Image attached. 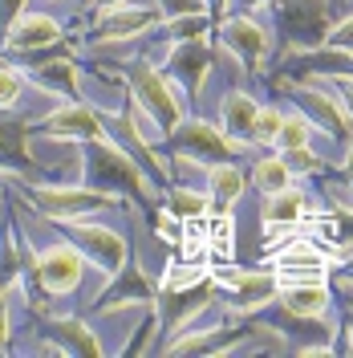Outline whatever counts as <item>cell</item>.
Returning <instances> with one entry per match:
<instances>
[{
	"mask_svg": "<svg viewBox=\"0 0 353 358\" xmlns=\"http://www.w3.org/2000/svg\"><path fill=\"white\" fill-rule=\"evenodd\" d=\"M82 163H86V176L93 187H102L110 196H134L147 216H155V187L147 179V167L126 147H118L110 134L82 143Z\"/></svg>",
	"mask_w": 353,
	"mask_h": 358,
	"instance_id": "6da1fadb",
	"label": "cell"
},
{
	"mask_svg": "<svg viewBox=\"0 0 353 358\" xmlns=\"http://www.w3.org/2000/svg\"><path fill=\"white\" fill-rule=\"evenodd\" d=\"M272 17L285 33V53H305L325 45L337 0H268Z\"/></svg>",
	"mask_w": 353,
	"mask_h": 358,
	"instance_id": "7a4b0ae2",
	"label": "cell"
},
{
	"mask_svg": "<svg viewBox=\"0 0 353 358\" xmlns=\"http://www.w3.org/2000/svg\"><path fill=\"white\" fill-rule=\"evenodd\" d=\"M126 94L138 102V110L151 114V122L158 127V134H171L183 122V102L171 90V82L163 78V69H155L151 62H134L126 66Z\"/></svg>",
	"mask_w": 353,
	"mask_h": 358,
	"instance_id": "3957f363",
	"label": "cell"
},
{
	"mask_svg": "<svg viewBox=\"0 0 353 358\" xmlns=\"http://www.w3.org/2000/svg\"><path fill=\"white\" fill-rule=\"evenodd\" d=\"M167 138V147L175 151L179 159H187V163H199V167H211V163H227L232 155H240L248 143L240 138H232V134H223L216 122H207V118H183L171 134H163Z\"/></svg>",
	"mask_w": 353,
	"mask_h": 358,
	"instance_id": "277c9868",
	"label": "cell"
},
{
	"mask_svg": "<svg viewBox=\"0 0 353 358\" xmlns=\"http://www.w3.org/2000/svg\"><path fill=\"white\" fill-rule=\"evenodd\" d=\"M61 224V232H66V241L82 257H86V265L102 268L106 277H110L114 268L126 265V257H130V245H126V236L122 232H114V228H106V224H89L86 216H66Z\"/></svg>",
	"mask_w": 353,
	"mask_h": 358,
	"instance_id": "5b68a950",
	"label": "cell"
},
{
	"mask_svg": "<svg viewBox=\"0 0 353 358\" xmlns=\"http://www.w3.org/2000/svg\"><path fill=\"white\" fill-rule=\"evenodd\" d=\"M29 192V203L49 216V220H66V216H93V212H102V208H110L114 196L110 192H102V187H66V183H29L24 187Z\"/></svg>",
	"mask_w": 353,
	"mask_h": 358,
	"instance_id": "8992f818",
	"label": "cell"
},
{
	"mask_svg": "<svg viewBox=\"0 0 353 358\" xmlns=\"http://www.w3.org/2000/svg\"><path fill=\"white\" fill-rule=\"evenodd\" d=\"M216 285L223 289V306L232 313H256L276 301L280 281H276V268H227L216 277Z\"/></svg>",
	"mask_w": 353,
	"mask_h": 358,
	"instance_id": "52a82bcc",
	"label": "cell"
},
{
	"mask_svg": "<svg viewBox=\"0 0 353 358\" xmlns=\"http://www.w3.org/2000/svg\"><path fill=\"white\" fill-rule=\"evenodd\" d=\"M163 29L158 4H110V8H93L89 37L93 41H134Z\"/></svg>",
	"mask_w": 353,
	"mask_h": 358,
	"instance_id": "ba28073f",
	"label": "cell"
},
{
	"mask_svg": "<svg viewBox=\"0 0 353 358\" xmlns=\"http://www.w3.org/2000/svg\"><path fill=\"white\" fill-rule=\"evenodd\" d=\"M82 273H86V257L69 245V241H53L33 261V277H37V285H41L45 297H69V293H77Z\"/></svg>",
	"mask_w": 353,
	"mask_h": 358,
	"instance_id": "9c48e42d",
	"label": "cell"
},
{
	"mask_svg": "<svg viewBox=\"0 0 353 358\" xmlns=\"http://www.w3.org/2000/svg\"><path fill=\"white\" fill-rule=\"evenodd\" d=\"M126 306H155V281L147 277V268L134 265L126 257V265L114 268L106 289H98V297L89 301V313H114Z\"/></svg>",
	"mask_w": 353,
	"mask_h": 358,
	"instance_id": "30bf717a",
	"label": "cell"
},
{
	"mask_svg": "<svg viewBox=\"0 0 353 358\" xmlns=\"http://www.w3.org/2000/svg\"><path fill=\"white\" fill-rule=\"evenodd\" d=\"M216 37H220V45L227 49V53H236L243 62V69L248 73H260L268 62V29L252 13H236V17H223L220 24H216Z\"/></svg>",
	"mask_w": 353,
	"mask_h": 358,
	"instance_id": "8fae6325",
	"label": "cell"
},
{
	"mask_svg": "<svg viewBox=\"0 0 353 358\" xmlns=\"http://www.w3.org/2000/svg\"><path fill=\"white\" fill-rule=\"evenodd\" d=\"M33 131L49 134V138H57V143H89V138H102L106 127H102V114L86 106V102H73L69 98L66 106H57V110H49L45 118L33 122Z\"/></svg>",
	"mask_w": 353,
	"mask_h": 358,
	"instance_id": "7c38bea8",
	"label": "cell"
},
{
	"mask_svg": "<svg viewBox=\"0 0 353 358\" xmlns=\"http://www.w3.org/2000/svg\"><path fill=\"white\" fill-rule=\"evenodd\" d=\"M211 62H216V53H211L207 37H191V41H175L171 45V53H167L163 69H167V78H171L183 94H199V90L207 86Z\"/></svg>",
	"mask_w": 353,
	"mask_h": 358,
	"instance_id": "4fadbf2b",
	"label": "cell"
},
{
	"mask_svg": "<svg viewBox=\"0 0 353 358\" xmlns=\"http://www.w3.org/2000/svg\"><path fill=\"white\" fill-rule=\"evenodd\" d=\"M33 118L13 110H0V171H13V176H33L37 171V155H33Z\"/></svg>",
	"mask_w": 353,
	"mask_h": 358,
	"instance_id": "5bb4252c",
	"label": "cell"
},
{
	"mask_svg": "<svg viewBox=\"0 0 353 358\" xmlns=\"http://www.w3.org/2000/svg\"><path fill=\"white\" fill-rule=\"evenodd\" d=\"M61 37H66V29L53 21L49 13H21L17 21L8 24V33H4V49L8 53H33V49L61 41Z\"/></svg>",
	"mask_w": 353,
	"mask_h": 358,
	"instance_id": "9a60e30c",
	"label": "cell"
},
{
	"mask_svg": "<svg viewBox=\"0 0 353 358\" xmlns=\"http://www.w3.org/2000/svg\"><path fill=\"white\" fill-rule=\"evenodd\" d=\"M41 334L49 338L53 350H66V355H86L98 358L102 355V342L89 330L82 317H41Z\"/></svg>",
	"mask_w": 353,
	"mask_h": 358,
	"instance_id": "2e32d148",
	"label": "cell"
},
{
	"mask_svg": "<svg viewBox=\"0 0 353 358\" xmlns=\"http://www.w3.org/2000/svg\"><path fill=\"white\" fill-rule=\"evenodd\" d=\"M252 334V326H211V330H191L187 338H171L163 350H171V355H223V350H236V342Z\"/></svg>",
	"mask_w": 353,
	"mask_h": 358,
	"instance_id": "e0dca14e",
	"label": "cell"
},
{
	"mask_svg": "<svg viewBox=\"0 0 353 358\" xmlns=\"http://www.w3.org/2000/svg\"><path fill=\"white\" fill-rule=\"evenodd\" d=\"M276 301H280V310L288 317H309V322H317L321 313L329 310V285L325 281H292V285H280Z\"/></svg>",
	"mask_w": 353,
	"mask_h": 358,
	"instance_id": "ac0fdd59",
	"label": "cell"
},
{
	"mask_svg": "<svg viewBox=\"0 0 353 358\" xmlns=\"http://www.w3.org/2000/svg\"><path fill=\"white\" fill-rule=\"evenodd\" d=\"M243 192H248V176H243L232 159L207 167V200H211V212L216 216H223L227 208H236L243 200Z\"/></svg>",
	"mask_w": 353,
	"mask_h": 358,
	"instance_id": "d6986e66",
	"label": "cell"
},
{
	"mask_svg": "<svg viewBox=\"0 0 353 358\" xmlns=\"http://www.w3.org/2000/svg\"><path fill=\"white\" fill-rule=\"evenodd\" d=\"M256 110H260V102H256L252 94H243V90H223V98H220V131L232 134V138H240V143H248Z\"/></svg>",
	"mask_w": 353,
	"mask_h": 358,
	"instance_id": "ffe728a7",
	"label": "cell"
},
{
	"mask_svg": "<svg viewBox=\"0 0 353 358\" xmlns=\"http://www.w3.org/2000/svg\"><path fill=\"white\" fill-rule=\"evenodd\" d=\"M305 212H309V196L305 192H276V196H268L264 208H260V224H276V228H296V224L305 220Z\"/></svg>",
	"mask_w": 353,
	"mask_h": 358,
	"instance_id": "44dd1931",
	"label": "cell"
},
{
	"mask_svg": "<svg viewBox=\"0 0 353 358\" xmlns=\"http://www.w3.org/2000/svg\"><path fill=\"white\" fill-rule=\"evenodd\" d=\"M33 73V82L45 86L49 94H61V98H73V102H82V86H77V66L69 62V57H53V62H45V66L29 69Z\"/></svg>",
	"mask_w": 353,
	"mask_h": 358,
	"instance_id": "7402d4cb",
	"label": "cell"
},
{
	"mask_svg": "<svg viewBox=\"0 0 353 358\" xmlns=\"http://www.w3.org/2000/svg\"><path fill=\"white\" fill-rule=\"evenodd\" d=\"M252 187L260 192V196H276V192H285L292 187V167L285 163V155H268L260 163H252Z\"/></svg>",
	"mask_w": 353,
	"mask_h": 358,
	"instance_id": "603a6c76",
	"label": "cell"
},
{
	"mask_svg": "<svg viewBox=\"0 0 353 358\" xmlns=\"http://www.w3.org/2000/svg\"><path fill=\"white\" fill-rule=\"evenodd\" d=\"M167 212H171V216H179V220H199V216H207V212H211L207 187H179V183H171Z\"/></svg>",
	"mask_w": 353,
	"mask_h": 358,
	"instance_id": "cb8c5ba5",
	"label": "cell"
},
{
	"mask_svg": "<svg viewBox=\"0 0 353 358\" xmlns=\"http://www.w3.org/2000/svg\"><path fill=\"white\" fill-rule=\"evenodd\" d=\"M313 134H317V127H313L309 118L301 110H285V122H280V131H276V151H296V147H309L313 143Z\"/></svg>",
	"mask_w": 353,
	"mask_h": 358,
	"instance_id": "d4e9b609",
	"label": "cell"
},
{
	"mask_svg": "<svg viewBox=\"0 0 353 358\" xmlns=\"http://www.w3.org/2000/svg\"><path fill=\"white\" fill-rule=\"evenodd\" d=\"M163 33H167L171 41L211 37V33H216V21H211V13H187V17H167V21H163Z\"/></svg>",
	"mask_w": 353,
	"mask_h": 358,
	"instance_id": "484cf974",
	"label": "cell"
},
{
	"mask_svg": "<svg viewBox=\"0 0 353 358\" xmlns=\"http://www.w3.org/2000/svg\"><path fill=\"white\" fill-rule=\"evenodd\" d=\"M280 122H285V110H280V106H260L256 118H252V134H248V143L272 147V143H276V131H280Z\"/></svg>",
	"mask_w": 353,
	"mask_h": 358,
	"instance_id": "4316f807",
	"label": "cell"
},
{
	"mask_svg": "<svg viewBox=\"0 0 353 358\" xmlns=\"http://www.w3.org/2000/svg\"><path fill=\"white\" fill-rule=\"evenodd\" d=\"M24 82L29 78L21 73V66H13V62L0 66V110H13L17 106V98L24 94Z\"/></svg>",
	"mask_w": 353,
	"mask_h": 358,
	"instance_id": "83f0119b",
	"label": "cell"
},
{
	"mask_svg": "<svg viewBox=\"0 0 353 358\" xmlns=\"http://www.w3.org/2000/svg\"><path fill=\"white\" fill-rule=\"evenodd\" d=\"M325 45H329V49H341V53H353V13L329 24V33H325Z\"/></svg>",
	"mask_w": 353,
	"mask_h": 358,
	"instance_id": "f1b7e54d",
	"label": "cell"
},
{
	"mask_svg": "<svg viewBox=\"0 0 353 358\" xmlns=\"http://www.w3.org/2000/svg\"><path fill=\"white\" fill-rule=\"evenodd\" d=\"M163 21L167 17H187V13H207V0H158Z\"/></svg>",
	"mask_w": 353,
	"mask_h": 358,
	"instance_id": "f546056e",
	"label": "cell"
},
{
	"mask_svg": "<svg viewBox=\"0 0 353 358\" xmlns=\"http://www.w3.org/2000/svg\"><path fill=\"white\" fill-rule=\"evenodd\" d=\"M280 155H285V163L292 167V171H305V176H309V171H317V167H325V163L313 155L309 147H296V151H280Z\"/></svg>",
	"mask_w": 353,
	"mask_h": 358,
	"instance_id": "4dcf8cb0",
	"label": "cell"
},
{
	"mask_svg": "<svg viewBox=\"0 0 353 358\" xmlns=\"http://www.w3.org/2000/svg\"><path fill=\"white\" fill-rule=\"evenodd\" d=\"M21 13H29V0H0V37L8 33V24L17 21Z\"/></svg>",
	"mask_w": 353,
	"mask_h": 358,
	"instance_id": "1f68e13d",
	"label": "cell"
},
{
	"mask_svg": "<svg viewBox=\"0 0 353 358\" xmlns=\"http://www.w3.org/2000/svg\"><path fill=\"white\" fill-rule=\"evenodd\" d=\"M337 94H341V102H345V110L353 114V73H333V78H325Z\"/></svg>",
	"mask_w": 353,
	"mask_h": 358,
	"instance_id": "d6a6232c",
	"label": "cell"
},
{
	"mask_svg": "<svg viewBox=\"0 0 353 358\" xmlns=\"http://www.w3.org/2000/svg\"><path fill=\"white\" fill-rule=\"evenodd\" d=\"M8 330H13V326H8V301L0 297V355L8 350Z\"/></svg>",
	"mask_w": 353,
	"mask_h": 358,
	"instance_id": "836d02e7",
	"label": "cell"
},
{
	"mask_svg": "<svg viewBox=\"0 0 353 358\" xmlns=\"http://www.w3.org/2000/svg\"><path fill=\"white\" fill-rule=\"evenodd\" d=\"M207 13H211V21L220 24L227 17V0H207Z\"/></svg>",
	"mask_w": 353,
	"mask_h": 358,
	"instance_id": "e575fe53",
	"label": "cell"
},
{
	"mask_svg": "<svg viewBox=\"0 0 353 358\" xmlns=\"http://www.w3.org/2000/svg\"><path fill=\"white\" fill-rule=\"evenodd\" d=\"M345 171H350V179H353V143L345 147Z\"/></svg>",
	"mask_w": 353,
	"mask_h": 358,
	"instance_id": "d590c367",
	"label": "cell"
},
{
	"mask_svg": "<svg viewBox=\"0 0 353 358\" xmlns=\"http://www.w3.org/2000/svg\"><path fill=\"white\" fill-rule=\"evenodd\" d=\"M93 8H110V4H122V0H89Z\"/></svg>",
	"mask_w": 353,
	"mask_h": 358,
	"instance_id": "8d00e7d4",
	"label": "cell"
},
{
	"mask_svg": "<svg viewBox=\"0 0 353 358\" xmlns=\"http://www.w3.org/2000/svg\"><path fill=\"white\" fill-rule=\"evenodd\" d=\"M0 212H4V187H0Z\"/></svg>",
	"mask_w": 353,
	"mask_h": 358,
	"instance_id": "74e56055",
	"label": "cell"
},
{
	"mask_svg": "<svg viewBox=\"0 0 353 358\" xmlns=\"http://www.w3.org/2000/svg\"><path fill=\"white\" fill-rule=\"evenodd\" d=\"M0 66H8V57H0Z\"/></svg>",
	"mask_w": 353,
	"mask_h": 358,
	"instance_id": "f35d334b",
	"label": "cell"
}]
</instances>
